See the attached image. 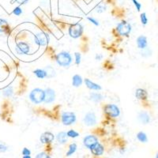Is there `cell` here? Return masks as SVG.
I'll return each mask as SVG.
<instances>
[{
    "label": "cell",
    "mask_w": 158,
    "mask_h": 158,
    "mask_svg": "<svg viewBox=\"0 0 158 158\" xmlns=\"http://www.w3.org/2000/svg\"><path fill=\"white\" fill-rule=\"evenodd\" d=\"M56 62L60 67H68L72 63V57L69 52H61L56 56Z\"/></svg>",
    "instance_id": "1"
},
{
    "label": "cell",
    "mask_w": 158,
    "mask_h": 158,
    "mask_svg": "<svg viewBox=\"0 0 158 158\" xmlns=\"http://www.w3.org/2000/svg\"><path fill=\"white\" fill-rule=\"evenodd\" d=\"M44 90L36 88L32 89L29 94V99L33 104H39L44 101Z\"/></svg>",
    "instance_id": "2"
},
{
    "label": "cell",
    "mask_w": 158,
    "mask_h": 158,
    "mask_svg": "<svg viewBox=\"0 0 158 158\" xmlns=\"http://www.w3.org/2000/svg\"><path fill=\"white\" fill-rule=\"evenodd\" d=\"M116 30L120 36H128L131 32V25L126 21H123L122 22L117 25Z\"/></svg>",
    "instance_id": "3"
},
{
    "label": "cell",
    "mask_w": 158,
    "mask_h": 158,
    "mask_svg": "<svg viewBox=\"0 0 158 158\" xmlns=\"http://www.w3.org/2000/svg\"><path fill=\"white\" fill-rule=\"evenodd\" d=\"M62 123L65 126H70L76 122V115L71 111H64L61 116Z\"/></svg>",
    "instance_id": "4"
},
{
    "label": "cell",
    "mask_w": 158,
    "mask_h": 158,
    "mask_svg": "<svg viewBox=\"0 0 158 158\" xmlns=\"http://www.w3.org/2000/svg\"><path fill=\"white\" fill-rule=\"evenodd\" d=\"M82 33L83 26L81 25V24L76 23L69 28V35H70V37L74 38V39L80 37L82 35Z\"/></svg>",
    "instance_id": "5"
},
{
    "label": "cell",
    "mask_w": 158,
    "mask_h": 158,
    "mask_svg": "<svg viewBox=\"0 0 158 158\" xmlns=\"http://www.w3.org/2000/svg\"><path fill=\"white\" fill-rule=\"evenodd\" d=\"M104 111L108 116L115 118L120 115V110L117 105L114 104H108L104 108Z\"/></svg>",
    "instance_id": "6"
},
{
    "label": "cell",
    "mask_w": 158,
    "mask_h": 158,
    "mask_svg": "<svg viewBox=\"0 0 158 158\" xmlns=\"http://www.w3.org/2000/svg\"><path fill=\"white\" fill-rule=\"evenodd\" d=\"M35 42L40 46H46L49 42V35L44 32H40L34 36Z\"/></svg>",
    "instance_id": "7"
},
{
    "label": "cell",
    "mask_w": 158,
    "mask_h": 158,
    "mask_svg": "<svg viewBox=\"0 0 158 158\" xmlns=\"http://www.w3.org/2000/svg\"><path fill=\"white\" fill-rule=\"evenodd\" d=\"M15 51L19 55H28L30 51V47L26 42L20 41L17 43Z\"/></svg>",
    "instance_id": "8"
},
{
    "label": "cell",
    "mask_w": 158,
    "mask_h": 158,
    "mask_svg": "<svg viewBox=\"0 0 158 158\" xmlns=\"http://www.w3.org/2000/svg\"><path fill=\"white\" fill-rule=\"evenodd\" d=\"M83 123L85 126L92 127L96 125L97 123V116H96L94 112L89 111L88 113L85 114L84 118H83Z\"/></svg>",
    "instance_id": "9"
},
{
    "label": "cell",
    "mask_w": 158,
    "mask_h": 158,
    "mask_svg": "<svg viewBox=\"0 0 158 158\" xmlns=\"http://www.w3.org/2000/svg\"><path fill=\"white\" fill-rule=\"evenodd\" d=\"M44 101L45 104H50L55 101L56 99V92L54 89L51 88H48L44 90Z\"/></svg>",
    "instance_id": "10"
},
{
    "label": "cell",
    "mask_w": 158,
    "mask_h": 158,
    "mask_svg": "<svg viewBox=\"0 0 158 158\" xmlns=\"http://www.w3.org/2000/svg\"><path fill=\"white\" fill-rule=\"evenodd\" d=\"M97 142H98V138L94 135H87L83 139L84 146L88 149H89L92 146H94Z\"/></svg>",
    "instance_id": "11"
},
{
    "label": "cell",
    "mask_w": 158,
    "mask_h": 158,
    "mask_svg": "<svg viewBox=\"0 0 158 158\" xmlns=\"http://www.w3.org/2000/svg\"><path fill=\"white\" fill-rule=\"evenodd\" d=\"M89 149L91 151V153L94 155H95V156H101L104 152V146L101 143H99V142H97L96 144H94V146H92L89 148Z\"/></svg>",
    "instance_id": "12"
},
{
    "label": "cell",
    "mask_w": 158,
    "mask_h": 158,
    "mask_svg": "<svg viewBox=\"0 0 158 158\" xmlns=\"http://www.w3.org/2000/svg\"><path fill=\"white\" fill-rule=\"evenodd\" d=\"M55 136L52 133V132H49V131H47V132H44V133L40 135V140L43 144H48L54 141Z\"/></svg>",
    "instance_id": "13"
},
{
    "label": "cell",
    "mask_w": 158,
    "mask_h": 158,
    "mask_svg": "<svg viewBox=\"0 0 158 158\" xmlns=\"http://www.w3.org/2000/svg\"><path fill=\"white\" fill-rule=\"evenodd\" d=\"M85 85L87 86V88L91 90H95V91H99V90H101V86L100 85L97 84V83L92 81L90 79L85 78Z\"/></svg>",
    "instance_id": "14"
},
{
    "label": "cell",
    "mask_w": 158,
    "mask_h": 158,
    "mask_svg": "<svg viewBox=\"0 0 158 158\" xmlns=\"http://www.w3.org/2000/svg\"><path fill=\"white\" fill-rule=\"evenodd\" d=\"M147 38L145 36H140L137 38V45L140 49H144L147 47Z\"/></svg>",
    "instance_id": "15"
},
{
    "label": "cell",
    "mask_w": 158,
    "mask_h": 158,
    "mask_svg": "<svg viewBox=\"0 0 158 158\" xmlns=\"http://www.w3.org/2000/svg\"><path fill=\"white\" fill-rule=\"evenodd\" d=\"M138 120L142 123L147 124L150 121V116L146 111H141L140 113L138 114Z\"/></svg>",
    "instance_id": "16"
},
{
    "label": "cell",
    "mask_w": 158,
    "mask_h": 158,
    "mask_svg": "<svg viewBox=\"0 0 158 158\" xmlns=\"http://www.w3.org/2000/svg\"><path fill=\"white\" fill-rule=\"evenodd\" d=\"M135 97L138 100H146L148 97L147 92L145 89H137L136 91H135Z\"/></svg>",
    "instance_id": "17"
},
{
    "label": "cell",
    "mask_w": 158,
    "mask_h": 158,
    "mask_svg": "<svg viewBox=\"0 0 158 158\" xmlns=\"http://www.w3.org/2000/svg\"><path fill=\"white\" fill-rule=\"evenodd\" d=\"M56 139H57V142L59 144L63 145V144L66 143L67 142V140H68V136H67L66 132L61 131V132H59V133L57 134V135H56Z\"/></svg>",
    "instance_id": "18"
},
{
    "label": "cell",
    "mask_w": 158,
    "mask_h": 158,
    "mask_svg": "<svg viewBox=\"0 0 158 158\" xmlns=\"http://www.w3.org/2000/svg\"><path fill=\"white\" fill-rule=\"evenodd\" d=\"M83 80L81 75L79 74H75L72 77V85L74 87H79L82 85Z\"/></svg>",
    "instance_id": "19"
},
{
    "label": "cell",
    "mask_w": 158,
    "mask_h": 158,
    "mask_svg": "<svg viewBox=\"0 0 158 158\" xmlns=\"http://www.w3.org/2000/svg\"><path fill=\"white\" fill-rule=\"evenodd\" d=\"M89 99L91 101H94V102L99 103L104 99V97L100 93H91L89 94Z\"/></svg>",
    "instance_id": "20"
},
{
    "label": "cell",
    "mask_w": 158,
    "mask_h": 158,
    "mask_svg": "<svg viewBox=\"0 0 158 158\" xmlns=\"http://www.w3.org/2000/svg\"><path fill=\"white\" fill-rule=\"evenodd\" d=\"M44 70L45 73H46V77H48V78H52V77H56V70L51 66H47Z\"/></svg>",
    "instance_id": "21"
},
{
    "label": "cell",
    "mask_w": 158,
    "mask_h": 158,
    "mask_svg": "<svg viewBox=\"0 0 158 158\" xmlns=\"http://www.w3.org/2000/svg\"><path fill=\"white\" fill-rule=\"evenodd\" d=\"M77 144H75V143L70 144V146H69L68 151H67V154H66V156H70L71 155L74 154V153L76 152V150H77Z\"/></svg>",
    "instance_id": "22"
},
{
    "label": "cell",
    "mask_w": 158,
    "mask_h": 158,
    "mask_svg": "<svg viewBox=\"0 0 158 158\" xmlns=\"http://www.w3.org/2000/svg\"><path fill=\"white\" fill-rule=\"evenodd\" d=\"M33 74L38 77V78L43 79L46 77V73H45L44 70H42V69H36L33 71Z\"/></svg>",
    "instance_id": "23"
},
{
    "label": "cell",
    "mask_w": 158,
    "mask_h": 158,
    "mask_svg": "<svg viewBox=\"0 0 158 158\" xmlns=\"http://www.w3.org/2000/svg\"><path fill=\"white\" fill-rule=\"evenodd\" d=\"M137 138H138L139 142H143V143H146V142H147L148 141L147 135L144 133V132H142V131L138 132V135H137Z\"/></svg>",
    "instance_id": "24"
},
{
    "label": "cell",
    "mask_w": 158,
    "mask_h": 158,
    "mask_svg": "<svg viewBox=\"0 0 158 158\" xmlns=\"http://www.w3.org/2000/svg\"><path fill=\"white\" fill-rule=\"evenodd\" d=\"M2 94L6 97H11L14 94V89H13L12 87H7V88L3 90Z\"/></svg>",
    "instance_id": "25"
},
{
    "label": "cell",
    "mask_w": 158,
    "mask_h": 158,
    "mask_svg": "<svg viewBox=\"0 0 158 158\" xmlns=\"http://www.w3.org/2000/svg\"><path fill=\"white\" fill-rule=\"evenodd\" d=\"M8 27L7 22L4 19H0V32H5L6 28Z\"/></svg>",
    "instance_id": "26"
},
{
    "label": "cell",
    "mask_w": 158,
    "mask_h": 158,
    "mask_svg": "<svg viewBox=\"0 0 158 158\" xmlns=\"http://www.w3.org/2000/svg\"><path fill=\"white\" fill-rule=\"evenodd\" d=\"M67 135L69 138H75L79 136V133L75 131L74 130H70L67 132Z\"/></svg>",
    "instance_id": "27"
},
{
    "label": "cell",
    "mask_w": 158,
    "mask_h": 158,
    "mask_svg": "<svg viewBox=\"0 0 158 158\" xmlns=\"http://www.w3.org/2000/svg\"><path fill=\"white\" fill-rule=\"evenodd\" d=\"M106 9H107L106 5H104V4H103V3H101V4H99V5L97 6L95 10H96V12L103 13V12H104V11L106 10Z\"/></svg>",
    "instance_id": "28"
},
{
    "label": "cell",
    "mask_w": 158,
    "mask_h": 158,
    "mask_svg": "<svg viewBox=\"0 0 158 158\" xmlns=\"http://www.w3.org/2000/svg\"><path fill=\"white\" fill-rule=\"evenodd\" d=\"M140 19H141V22H142V24L143 25H146V24L148 23V18H147V16H146V13H142V14H141Z\"/></svg>",
    "instance_id": "29"
},
{
    "label": "cell",
    "mask_w": 158,
    "mask_h": 158,
    "mask_svg": "<svg viewBox=\"0 0 158 158\" xmlns=\"http://www.w3.org/2000/svg\"><path fill=\"white\" fill-rule=\"evenodd\" d=\"M13 14L16 16H20L22 14V9L20 6H17L13 10Z\"/></svg>",
    "instance_id": "30"
},
{
    "label": "cell",
    "mask_w": 158,
    "mask_h": 158,
    "mask_svg": "<svg viewBox=\"0 0 158 158\" xmlns=\"http://www.w3.org/2000/svg\"><path fill=\"white\" fill-rule=\"evenodd\" d=\"M74 56H75V63L77 65H79L81 63V54L78 53V52H75V53H74Z\"/></svg>",
    "instance_id": "31"
},
{
    "label": "cell",
    "mask_w": 158,
    "mask_h": 158,
    "mask_svg": "<svg viewBox=\"0 0 158 158\" xmlns=\"http://www.w3.org/2000/svg\"><path fill=\"white\" fill-rule=\"evenodd\" d=\"M36 158H51V156L48 153H44V152H41V153H38L36 155Z\"/></svg>",
    "instance_id": "32"
},
{
    "label": "cell",
    "mask_w": 158,
    "mask_h": 158,
    "mask_svg": "<svg viewBox=\"0 0 158 158\" xmlns=\"http://www.w3.org/2000/svg\"><path fill=\"white\" fill-rule=\"evenodd\" d=\"M8 150V146H6L5 144L2 143V142H0V152L1 153H5L6 151Z\"/></svg>",
    "instance_id": "33"
},
{
    "label": "cell",
    "mask_w": 158,
    "mask_h": 158,
    "mask_svg": "<svg viewBox=\"0 0 158 158\" xmlns=\"http://www.w3.org/2000/svg\"><path fill=\"white\" fill-rule=\"evenodd\" d=\"M132 2H133L134 5H135V6L136 7L137 10L140 11L141 8H142V4H141L140 2H138L137 0H132Z\"/></svg>",
    "instance_id": "34"
},
{
    "label": "cell",
    "mask_w": 158,
    "mask_h": 158,
    "mask_svg": "<svg viewBox=\"0 0 158 158\" xmlns=\"http://www.w3.org/2000/svg\"><path fill=\"white\" fill-rule=\"evenodd\" d=\"M87 19H88L89 21L91 22V23H93L94 25H96V26H98V25H100V24H99L98 21H97V19H95V18H91V17H88V18H87Z\"/></svg>",
    "instance_id": "35"
},
{
    "label": "cell",
    "mask_w": 158,
    "mask_h": 158,
    "mask_svg": "<svg viewBox=\"0 0 158 158\" xmlns=\"http://www.w3.org/2000/svg\"><path fill=\"white\" fill-rule=\"evenodd\" d=\"M31 154V151L29 150V149L27 148H24L22 149V155L23 156H28V155H30Z\"/></svg>",
    "instance_id": "36"
},
{
    "label": "cell",
    "mask_w": 158,
    "mask_h": 158,
    "mask_svg": "<svg viewBox=\"0 0 158 158\" xmlns=\"http://www.w3.org/2000/svg\"><path fill=\"white\" fill-rule=\"evenodd\" d=\"M15 1L20 5H24V4H26L29 2V0H15Z\"/></svg>",
    "instance_id": "37"
},
{
    "label": "cell",
    "mask_w": 158,
    "mask_h": 158,
    "mask_svg": "<svg viewBox=\"0 0 158 158\" xmlns=\"http://www.w3.org/2000/svg\"><path fill=\"white\" fill-rule=\"evenodd\" d=\"M103 59V56L101 54H97L95 56V59L97 60V61H100L101 59Z\"/></svg>",
    "instance_id": "38"
},
{
    "label": "cell",
    "mask_w": 158,
    "mask_h": 158,
    "mask_svg": "<svg viewBox=\"0 0 158 158\" xmlns=\"http://www.w3.org/2000/svg\"><path fill=\"white\" fill-rule=\"evenodd\" d=\"M22 158H32V157H31L30 155H28V156H22Z\"/></svg>",
    "instance_id": "39"
},
{
    "label": "cell",
    "mask_w": 158,
    "mask_h": 158,
    "mask_svg": "<svg viewBox=\"0 0 158 158\" xmlns=\"http://www.w3.org/2000/svg\"><path fill=\"white\" fill-rule=\"evenodd\" d=\"M155 158H158V153H156V156H155Z\"/></svg>",
    "instance_id": "40"
}]
</instances>
